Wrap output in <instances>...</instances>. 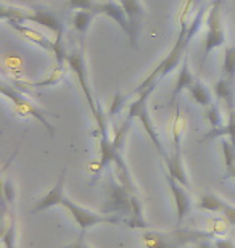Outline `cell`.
Masks as SVG:
<instances>
[{
  "instance_id": "6da1fadb",
  "label": "cell",
  "mask_w": 235,
  "mask_h": 248,
  "mask_svg": "<svg viewBox=\"0 0 235 248\" xmlns=\"http://www.w3.org/2000/svg\"><path fill=\"white\" fill-rule=\"evenodd\" d=\"M64 181H66V168H63L62 172H60L57 184L50 188L46 195L39 198L31 211L32 213L44 211L52 206L66 208V210L71 213V216H73V219L76 221V224L79 226V229H81V237L84 235V232L87 229H91V227L97 226V224H126V221L119 216H108V215H102V213H95V211H91V210H87V208H82V206L76 205L74 202H71L63 192Z\"/></svg>"
},
{
  "instance_id": "7a4b0ae2",
  "label": "cell",
  "mask_w": 235,
  "mask_h": 248,
  "mask_svg": "<svg viewBox=\"0 0 235 248\" xmlns=\"http://www.w3.org/2000/svg\"><path fill=\"white\" fill-rule=\"evenodd\" d=\"M204 13H206V7H200L197 15L193 16L190 24L186 21L187 13H182L181 32L177 34V39H176V42H174L171 52H169L168 55L164 57V60H161V63H159L158 66L155 68L147 78H145V81L141 82V86H137L136 89H134L132 93H141L142 91H145V89L150 87L155 82L159 84V81H161L164 76H168L172 69H176L179 66V63L184 62V58H186V55H187V48H188L187 46L190 44V41H192V37L197 34L200 24H202V21H203Z\"/></svg>"
},
{
  "instance_id": "3957f363",
  "label": "cell",
  "mask_w": 235,
  "mask_h": 248,
  "mask_svg": "<svg viewBox=\"0 0 235 248\" xmlns=\"http://www.w3.org/2000/svg\"><path fill=\"white\" fill-rule=\"evenodd\" d=\"M2 19L5 23L7 21H18V23H26V21H32L36 24H41V26L47 28L48 31L55 32V52L53 55L57 58V64L63 66L64 60L68 58V53L64 52V46H63V31L64 26L60 19L55 16L52 12H47L44 8H32L31 12L23 8H16V7H7L3 5L2 7Z\"/></svg>"
},
{
  "instance_id": "277c9868",
  "label": "cell",
  "mask_w": 235,
  "mask_h": 248,
  "mask_svg": "<svg viewBox=\"0 0 235 248\" xmlns=\"http://www.w3.org/2000/svg\"><path fill=\"white\" fill-rule=\"evenodd\" d=\"M157 86H158V82H155L150 87L145 89V91H142L141 93H139L137 100H134L131 105H129V115L126 118V121L127 123H132L134 120H136V118H139V120L142 121V126L145 129V132L148 134L150 140H152L153 145L157 147L158 153L163 158H166L168 155L164 153V148L161 145V142H159L158 132H157V129H155V124H153L152 118H150V113H148V98L155 92Z\"/></svg>"
},
{
  "instance_id": "5b68a950",
  "label": "cell",
  "mask_w": 235,
  "mask_h": 248,
  "mask_svg": "<svg viewBox=\"0 0 235 248\" xmlns=\"http://www.w3.org/2000/svg\"><path fill=\"white\" fill-rule=\"evenodd\" d=\"M132 193L127 190L119 181L110 179L108 190H107V202L103 203L100 213L108 216H129L132 215V205H131Z\"/></svg>"
},
{
  "instance_id": "8992f818",
  "label": "cell",
  "mask_w": 235,
  "mask_h": 248,
  "mask_svg": "<svg viewBox=\"0 0 235 248\" xmlns=\"http://www.w3.org/2000/svg\"><path fill=\"white\" fill-rule=\"evenodd\" d=\"M206 37H204V47H203V55H202V68L204 62H206L208 55L214 48L224 46L226 42V32H224V24H222V15H221V5L213 2L209 5V12L206 16Z\"/></svg>"
},
{
  "instance_id": "52a82bcc",
  "label": "cell",
  "mask_w": 235,
  "mask_h": 248,
  "mask_svg": "<svg viewBox=\"0 0 235 248\" xmlns=\"http://www.w3.org/2000/svg\"><path fill=\"white\" fill-rule=\"evenodd\" d=\"M2 93H3V97H7L8 100L13 103L15 110H16L19 115H23V116H32L34 120L41 121L44 124V127H46L47 131L50 132V136H53V134H55L53 127L50 126V123L46 120V116H44L42 110H39L36 105H32V103L29 102L21 92H18L16 89H13V86L10 87V86H7V84L3 82L2 84Z\"/></svg>"
},
{
  "instance_id": "ba28073f",
  "label": "cell",
  "mask_w": 235,
  "mask_h": 248,
  "mask_svg": "<svg viewBox=\"0 0 235 248\" xmlns=\"http://www.w3.org/2000/svg\"><path fill=\"white\" fill-rule=\"evenodd\" d=\"M66 62H68V66L71 68L74 73H76V76L79 79V84H81V87H82V91H84V95H86L89 107H91L92 115L95 116V115H97L98 105L95 103L94 95H92V92H91V87H89V84H87V71H86V62H84L82 48H79V50L76 48V50L69 52Z\"/></svg>"
},
{
  "instance_id": "9c48e42d",
  "label": "cell",
  "mask_w": 235,
  "mask_h": 248,
  "mask_svg": "<svg viewBox=\"0 0 235 248\" xmlns=\"http://www.w3.org/2000/svg\"><path fill=\"white\" fill-rule=\"evenodd\" d=\"M119 3L123 5L124 12H126L127 23H129V42L131 46L139 48V34H141L142 19L145 16V10L142 7L141 0H119Z\"/></svg>"
},
{
  "instance_id": "30bf717a",
  "label": "cell",
  "mask_w": 235,
  "mask_h": 248,
  "mask_svg": "<svg viewBox=\"0 0 235 248\" xmlns=\"http://www.w3.org/2000/svg\"><path fill=\"white\" fill-rule=\"evenodd\" d=\"M168 184L174 197V203H176L177 226H181V222L186 219L190 208H192V198H190L188 192L186 190V186H182L181 182H179L176 177H172L169 172H168Z\"/></svg>"
},
{
  "instance_id": "8fae6325",
  "label": "cell",
  "mask_w": 235,
  "mask_h": 248,
  "mask_svg": "<svg viewBox=\"0 0 235 248\" xmlns=\"http://www.w3.org/2000/svg\"><path fill=\"white\" fill-rule=\"evenodd\" d=\"M95 15H105V16L114 19L119 26L123 28V31L127 34L129 37V23H127V16L126 12H124L123 5L119 2H113V0H107V2H97L94 8Z\"/></svg>"
},
{
  "instance_id": "7c38bea8",
  "label": "cell",
  "mask_w": 235,
  "mask_h": 248,
  "mask_svg": "<svg viewBox=\"0 0 235 248\" xmlns=\"http://www.w3.org/2000/svg\"><path fill=\"white\" fill-rule=\"evenodd\" d=\"M7 24H10L15 31H18L19 34H23L24 37L29 39L31 42H34L36 46L39 47H42V48H46L47 52L50 53H53L55 52V42H52L50 39H47L44 34L41 32H37V31H34V29L31 28H26L24 26V23H18V21H7Z\"/></svg>"
},
{
  "instance_id": "4fadbf2b",
  "label": "cell",
  "mask_w": 235,
  "mask_h": 248,
  "mask_svg": "<svg viewBox=\"0 0 235 248\" xmlns=\"http://www.w3.org/2000/svg\"><path fill=\"white\" fill-rule=\"evenodd\" d=\"M219 137L221 139L229 137V140H231L232 145L235 147V110L229 111V120L224 126L204 132L202 136V142H209V140H214V139H219Z\"/></svg>"
},
{
  "instance_id": "5bb4252c",
  "label": "cell",
  "mask_w": 235,
  "mask_h": 248,
  "mask_svg": "<svg viewBox=\"0 0 235 248\" xmlns=\"http://www.w3.org/2000/svg\"><path fill=\"white\" fill-rule=\"evenodd\" d=\"M213 93L219 100L226 103L227 110H235V100H234V82H231L226 78H219L216 82L213 84Z\"/></svg>"
},
{
  "instance_id": "9a60e30c",
  "label": "cell",
  "mask_w": 235,
  "mask_h": 248,
  "mask_svg": "<svg viewBox=\"0 0 235 248\" xmlns=\"http://www.w3.org/2000/svg\"><path fill=\"white\" fill-rule=\"evenodd\" d=\"M195 81H197V78H195L192 74V71H190L188 55H186V58H184V62H182L181 71H179V74H177L176 86H174V91H172V100H176L177 95L182 91H188V89L195 84Z\"/></svg>"
},
{
  "instance_id": "2e32d148",
  "label": "cell",
  "mask_w": 235,
  "mask_h": 248,
  "mask_svg": "<svg viewBox=\"0 0 235 248\" xmlns=\"http://www.w3.org/2000/svg\"><path fill=\"white\" fill-rule=\"evenodd\" d=\"M97 16L94 12H86V10H76L71 16V23H73V28L81 34V37L84 39L86 34L91 28V24L94 21V18Z\"/></svg>"
},
{
  "instance_id": "e0dca14e",
  "label": "cell",
  "mask_w": 235,
  "mask_h": 248,
  "mask_svg": "<svg viewBox=\"0 0 235 248\" xmlns=\"http://www.w3.org/2000/svg\"><path fill=\"white\" fill-rule=\"evenodd\" d=\"M188 93L192 95V98L195 102L198 103V105H202V107H209L211 103H214V98H213V92L209 91V89L204 86V84L202 81H195V84L192 87L188 89Z\"/></svg>"
},
{
  "instance_id": "ac0fdd59",
  "label": "cell",
  "mask_w": 235,
  "mask_h": 248,
  "mask_svg": "<svg viewBox=\"0 0 235 248\" xmlns=\"http://www.w3.org/2000/svg\"><path fill=\"white\" fill-rule=\"evenodd\" d=\"M143 248H177L169 235H163L159 232H145L142 235Z\"/></svg>"
},
{
  "instance_id": "d6986e66",
  "label": "cell",
  "mask_w": 235,
  "mask_h": 248,
  "mask_svg": "<svg viewBox=\"0 0 235 248\" xmlns=\"http://www.w3.org/2000/svg\"><path fill=\"white\" fill-rule=\"evenodd\" d=\"M222 78L235 82V46L224 47V63H222Z\"/></svg>"
},
{
  "instance_id": "ffe728a7",
  "label": "cell",
  "mask_w": 235,
  "mask_h": 248,
  "mask_svg": "<svg viewBox=\"0 0 235 248\" xmlns=\"http://www.w3.org/2000/svg\"><path fill=\"white\" fill-rule=\"evenodd\" d=\"M16 226H15V217L7 215L5 216V227L2 231V242L3 248H16Z\"/></svg>"
},
{
  "instance_id": "44dd1931",
  "label": "cell",
  "mask_w": 235,
  "mask_h": 248,
  "mask_svg": "<svg viewBox=\"0 0 235 248\" xmlns=\"http://www.w3.org/2000/svg\"><path fill=\"white\" fill-rule=\"evenodd\" d=\"M204 110H206L204 111V116H206L208 123L211 124V129H218L226 124L222 120V115H221V110H219L218 103H211V105L206 107Z\"/></svg>"
},
{
  "instance_id": "7402d4cb",
  "label": "cell",
  "mask_w": 235,
  "mask_h": 248,
  "mask_svg": "<svg viewBox=\"0 0 235 248\" xmlns=\"http://www.w3.org/2000/svg\"><path fill=\"white\" fill-rule=\"evenodd\" d=\"M229 227H231V224H229V221L222 216V217H214V219H209L208 231L211 232L214 237H222V235L227 234Z\"/></svg>"
},
{
  "instance_id": "603a6c76",
  "label": "cell",
  "mask_w": 235,
  "mask_h": 248,
  "mask_svg": "<svg viewBox=\"0 0 235 248\" xmlns=\"http://www.w3.org/2000/svg\"><path fill=\"white\" fill-rule=\"evenodd\" d=\"M221 202H222V198H219L216 195H203L198 202V208L200 210H204V211L218 213L219 206H221Z\"/></svg>"
},
{
  "instance_id": "cb8c5ba5",
  "label": "cell",
  "mask_w": 235,
  "mask_h": 248,
  "mask_svg": "<svg viewBox=\"0 0 235 248\" xmlns=\"http://www.w3.org/2000/svg\"><path fill=\"white\" fill-rule=\"evenodd\" d=\"M97 2L95 0H68V7L71 10H86V12H94Z\"/></svg>"
},
{
  "instance_id": "d4e9b609",
  "label": "cell",
  "mask_w": 235,
  "mask_h": 248,
  "mask_svg": "<svg viewBox=\"0 0 235 248\" xmlns=\"http://www.w3.org/2000/svg\"><path fill=\"white\" fill-rule=\"evenodd\" d=\"M2 195H3V202L13 206V203H15V184L10 179H5L3 181Z\"/></svg>"
},
{
  "instance_id": "484cf974",
  "label": "cell",
  "mask_w": 235,
  "mask_h": 248,
  "mask_svg": "<svg viewBox=\"0 0 235 248\" xmlns=\"http://www.w3.org/2000/svg\"><path fill=\"white\" fill-rule=\"evenodd\" d=\"M218 213H221V215H222L224 217H226V219L229 221V224H231V226H235V206L229 205V203H226V202L222 200Z\"/></svg>"
},
{
  "instance_id": "4316f807",
  "label": "cell",
  "mask_w": 235,
  "mask_h": 248,
  "mask_svg": "<svg viewBox=\"0 0 235 248\" xmlns=\"http://www.w3.org/2000/svg\"><path fill=\"white\" fill-rule=\"evenodd\" d=\"M213 248H235V242L224 237H216V240L213 242Z\"/></svg>"
},
{
  "instance_id": "83f0119b",
  "label": "cell",
  "mask_w": 235,
  "mask_h": 248,
  "mask_svg": "<svg viewBox=\"0 0 235 248\" xmlns=\"http://www.w3.org/2000/svg\"><path fill=\"white\" fill-rule=\"evenodd\" d=\"M121 103H123V98H119L118 95H114V102H113V105H111V108H110V113H108L110 118L114 116V113H118L119 107H121Z\"/></svg>"
},
{
  "instance_id": "f1b7e54d",
  "label": "cell",
  "mask_w": 235,
  "mask_h": 248,
  "mask_svg": "<svg viewBox=\"0 0 235 248\" xmlns=\"http://www.w3.org/2000/svg\"><path fill=\"white\" fill-rule=\"evenodd\" d=\"M62 248H91L87 244H84L82 242V237H79L76 242H73V244H69L66 247H62Z\"/></svg>"
},
{
  "instance_id": "f546056e",
  "label": "cell",
  "mask_w": 235,
  "mask_h": 248,
  "mask_svg": "<svg viewBox=\"0 0 235 248\" xmlns=\"http://www.w3.org/2000/svg\"><path fill=\"white\" fill-rule=\"evenodd\" d=\"M200 2L202 0H187V3H186V8H184V13H188V10L190 7H198Z\"/></svg>"
},
{
  "instance_id": "4dcf8cb0",
  "label": "cell",
  "mask_w": 235,
  "mask_h": 248,
  "mask_svg": "<svg viewBox=\"0 0 235 248\" xmlns=\"http://www.w3.org/2000/svg\"><path fill=\"white\" fill-rule=\"evenodd\" d=\"M198 248H213V245L211 244H206V242H203V244L198 245Z\"/></svg>"
},
{
  "instance_id": "1f68e13d",
  "label": "cell",
  "mask_w": 235,
  "mask_h": 248,
  "mask_svg": "<svg viewBox=\"0 0 235 248\" xmlns=\"http://www.w3.org/2000/svg\"><path fill=\"white\" fill-rule=\"evenodd\" d=\"M229 177H232V179H235V165H234V170H232L231 174H229Z\"/></svg>"
},
{
  "instance_id": "d6a6232c",
  "label": "cell",
  "mask_w": 235,
  "mask_h": 248,
  "mask_svg": "<svg viewBox=\"0 0 235 248\" xmlns=\"http://www.w3.org/2000/svg\"><path fill=\"white\" fill-rule=\"evenodd\" d=\"M214 2H216L218 5H222V2H224V0H214Z\"/></svg>"
}]
</instances>
